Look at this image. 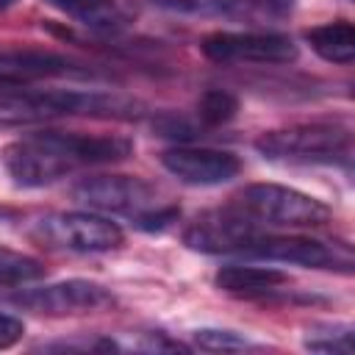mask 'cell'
<instances>
[{
    "mask_svg": "<svg viewBox=\"0 0 355 355\" xmlns=\"http://www.w3.org/2000/svg\"><path fill=\"white\" fill-rule=\"evenodd\" d=\"M122 139L116 133H61L44 130L11 141L3 153L6 169L17 186H50L83 166L114 164L122 158Z\"/></svg>",
    "mask_w": 355,
    "mask_h": 355,
    "instance_id": "1",
    "label": "cell"
},
{
    "mask_svg": "<svg viewBox=\"0 0 355 355\" xmlns=\"http://www.w3.org/2000/svg\"><path fill=\"white\" fill-rule=\"evenodd\" d=\"M141 103L111 92H75V89H0V122H39L55 116H100L133 119Z\"/></svg>",
    "mask_w": 355,
    "mask_h": 355,
    "instance_id": "2",
    "label": "cell"
},
{
    "mask_svg": "<svg viewBox=\"0 0 355 355\" xmlns=\"http://www.w3.org/2000/svg\"><path fill=\"white\" fill-rule=\"evenodd\" d=\"M233 205L261 227L302 230L322 227L330 219V208L322 200L280 183H250L236 194Z\"/></svg>",
    "mask_w": 355,
    "mask_h": 355,
    "instance_id": "3",
    "label": "cell"
},
{
    "mask_svg": "<svg viewBox=\"0 0 355 355\" xmlns=\"http://www.w3.org/2000/svg\"><path fill=\"white\" fill-rule=\"evenodd\" d=\"M255 150L269 161H322L349 150V128L338 122H302L277 130H266L255 139Z\"/></svg>",
    "mask_w": 355,
    "mask_h": 355,
    "instance_id": "4",
    "label": "cell"
},
{
    "mask_svg": "<svg viewBox=\"0 0 355 355\" xmlns=\"http://www.w3.org/2000/svg\"><path fill=\"white\" fill-rule=\"evenodd\" d=\"M33 236L53 250L67 252H111L125 241L122 227L97 211H58L36 222Z\"/></svg>",
    "mask_w": 355,
    "mask_h": 355,
    "instance_id": "5",
    "label": "cell"
},
{
    "mask_svg": "<svg viewBox=\"0 0 355 355\" xmlns=\"http://www.w3.org/2000/svg\"><path fill=\"white\" fill-rule=\"evenodd\" d=\"M72 197L97 214H119L133 216L136 222L147 214L158 211V194L155 189L133 175H92L80 178L72 189Z\"/></svg>",
    "mask_w": 355,
    "mask_h": 355,
    "instance_id": "6",
    "label": "cell"
},
{
    "mask_svg": "<svg viewBox=\"0 0 355 355\" xmlns=\"http://www.w3.org/2000/svg\"><path fill=\"white\" fill-rule=\"evenodd\" d=\"M11 305L44 316H78V313H97L111 308L116 300L111 288L94 280H61L50 286H19L11 297Z\"/></svg>",
    "mask_w": 355,
    "mask_h": 355,
    "instance_id": "7",
    "label": "cell"
},
{
    "mask_svg": "<svg viewBox=\"0 0 355 355\" xmlns=\"http://www.w3.org/2000/svg\"><path fill=\"white\" fill-rule=\"evenodd\" d=\"M200 50L216 64H291L300 55L294 39L275 31H216Z\"/></svg>",
    "mask_w": 355,
    "mask_h": 355,
    "instance_id": "8",
    "label": "cell"
},
{
    "mask_svg": "<svg viewBox=\"0 0 355 355\" xmlns=\"http://www.w3.org/2000/svg\"><path fill=\"white\" fill-rule=\"evenodd\" d=\"M258 233L261 225L244 216L236 205H227L194 216L183 230V241L189 250L205 255H241Z\"/></svg>",
    "mask_w": 355,
    "mask_h": 355,
    "instance_id": "9",
    "label": "cell"
},
{
    "mask_svg": "<svg viewBox=\"0 0 355 355\" xmlns=\"http://www.w3.org/2000/svg\"><path fill=\"white\" fill-rule=\"evenodd\" d=\"M241 255L261 258V261H277V263H297V266H308V269H341V272L352 269V255L344 244L322 241V239H311V236L258 233Z\"/></svg>",
    "mask_w": 355,
    "mask_h": 355,
    "instance_id": "10",
    "label": "cell"
},
{
    "mask_svg": "<svg viewBox=\"0 0 355 355\" xmlns=\"http://www.w3.org/2000/svg\"><path fill=\"white\" fill-rule=\"evenodd\" d=\"M164 169L189 186H219L241 172V161L227 150L178 144L161 153Z\"/></svg>",
    "mask_w": 355,
    "mask_h": 355,
    "instance_id": "11",
    "label": "cell"
},
{
    "mask_svg": "<svg viewBox=\"0 0 355 355\" xmlns=\"http://www.w3.org/2000/svg\"><path fill=\"white\" fill-rule=\"evenodd\" d=\"M286 272L275 269V266H241V263H230L222 266L214 277L216 288H222L225 294H236V297H263L272 294L275 288H280L286 283Z\"/></svg>",
    "mask_w": 355,
    "mask_h": 355,
    "instance_id": "12",
    "label": "cell"
},
{
    "mask_svg": "<svg viewBox=\"0 0 355 355\" xmlns=\"http://www.w3.org/2000/svg\"><path fill=\"white\" fill-rule=\"evenodd\" d=\"M305 42L319 58L330 64H349L355 58V28L349 19L316 25L305 33Z\"/></svg>",
    "mask_w": 355,
    "mask_h": 355,
    "instance_id": "13",
    "label": "cell"
},
{
    "mask_svg": "<svg viewBox=\"0 0 355 355\" xmlns=\"http://www.w3.org/2000/svg\"><path fill=\"white\" fill-rule=\"evenodd\" d=\"M47 3L94 31H114L122 22V14L114 0H47Z\"/></svg>",
    "mask_w": 355,
    "mask_h": 355,
    "instance_id": "14",
    "label": "cell"
},
{
    "mask_svg": "<svg viewBox=\"0 0 355 355\" xmlns=\"http://www.w3.org/2000/svg\"><path fill=\"white\" fill-rule=\"evenodd\" d=\"M42 275H44L42 261H36V258H31V255H22V252H14V250L0 247V294H3V291H8V288L28 286V283L39 280Z\"/></svg>",
    "mask_w": 355,
    "mask_h": 355,
    "instance_id": "15",
    "label": "cell"
},
{
    "mask_svg": "<svg viewBox=\"0 0 355 355\" xmlns=\"http://www.w3.org/2000/svg\"><path fill=\"white\" fill-rule=\"evenodd\" d=\"M239 114V97L227 89H208L197 100V122L202 128H222Z\"/></svg>",
    "mask_w": 355,
    "mask_h": 355,
    "instance_id": "16",
    "label": "cell"
},
{
    "mask_svg": "<svg viewBox=\"0 0 355 355\" xmlns=\"http://www.w3.org/2000/svg\"><path fill=\"white\" fill-rule=\"evenodd\" d=\"M305 347L313 352H333V355H349L352 352V333L349 327H333L324 333H311L305 338Z\"/></svg>",
    "mask_w": 355,
    "mask_h": 355,
    "instance_id": "17",
    "label": "cell"
},
{
    "mask_svg": "<svg viewBox=\"0 0 355 355\" xmlns=\"http://www.w3.org/2000/svg\"><path fill=\"white\" fill-rule=\"evenodd\" d=\"M194 344L200 349H208V352H230V349H244L247 338H241L233 330L205 327V330H194Z\"/></svg>",
    "mask_w": 355,
    "mask_h": 355,
    "instance_id": "18",
    "label": "cell"
},
{
    "mask_svg": "<svg viewBox=\"0 0 355 355\" xmlns=\"http://www.w3.org/2000/svg\"><path fill=\"white\" fill-rule=\"evenodd\" d=\"M297 0H250V11L266 17V19H283L294 11Z\"/></svg>",
    "mask_w": 355,
    "mask_h": 355,
    "instance_id": "19",
    "label": "cell"
},
{
    "mask_svg": "<svg viewBox=\"0 0 355 355\" xmlns=\"http://www.w3.org/2000/svg\"><path fill=\"white\" fill-rule=\"evenodd\" d=\"M22 333H25V324H22V319H17L14 313H6V311H0V349H8V347H14V344L22 338Z\"/></svg>",
    "mask_w": 355,
    "mask_h": 355,
    "instance_id": "20",
    "label": "cell"
},
{
    "mask_svg": "<svg viewBox=\"0 0 355 355\" xmlns=\"http://www.w3.org/2000/svg\"><path fill=\"white\" fill-rule=\"evenodd\" d=\"M150 3L166 11H180V14H197L208 6V0H150Z\"/></svg>",
    "mask_w": 355,
    "mask_h": 355,
    "instance_id": "21",
    "label": "cell"
},
{
    "mask_svg": "<svg viewBox=\"0 0 355 355\" xmlns=\"http://www.w3.org/2000/svg\"><path fill=\"white\" fill-rule=\"evenodd\" d=\"M208 6H216V8L230 11V14H244V11H250V0H208Z\"/></svg>",
    "mask_w": 355,
    "mask_h": 355,
    "instance_id": "22",
    "label": "cell"
},
{
    "mask_svg": "<svg viewBox=\"0 0 355 355\" xmlns=\"http://www.w3.org/2000/svg\"><path fill=\"white\" fill-rule=\"evenodd\" d=\"M14 3H17V0H0V11L8 8V6H14Z\"/></svg>",
    "mask_w": 355,
    "mask_h": 355,
    "instance_id": "23",
    "label": "cell"
}]
</instances>
